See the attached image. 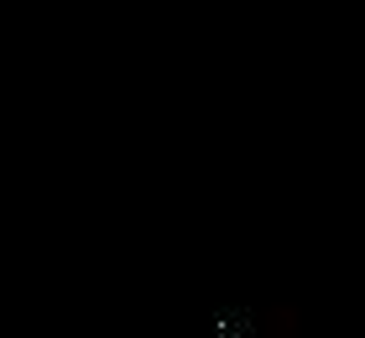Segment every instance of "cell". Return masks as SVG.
Returning <instances> with one entry per match:
<instances>
[{"instance_id": "1", "label": "cell", "mask_w": 365, "mask_h": 338, "mask_svg": "<svg viewBox=\"0 0 365 338\" xmlns=\"http://www.w3.org/2000/svg\"><path fill=\"white\" fill-rule=\"evenodd\" d=\"M303 328H297V312H282V328H272V338H297Z\"/></svg>"}]
</instances>
